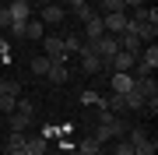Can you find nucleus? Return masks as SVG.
Returning a JSON list of instances; mask_svg holds the SVG:
<instances>
[{
	"label": "nucleus",
	"mask_w": 158,
	"mask_h": 155,
	"mask_svg": "<svg viewBox=\"0 0 158 155\" xmlns=\"http://www.w3.org/2000/svg\"><path fill=\"white\" fill-rule=\"evenodd\" d=\"M102 109V123H98V131H95V141H109V138H123L127 134V127L123 120L113 113V109H106V106H98Z\"/></svg>",
	"instance_id": "nucleus-1"
},
{
	"label": "nucleus",
	"mask_w": 158,
	"mask_h": 155,
	"mask_svg": "<svg viewBox=\"0 0 158 155\" xmlns=\"http://www.w3.org/2000/svg\"><path fill=\"white\" fill-rule=\"evenodd\" d=\"M127 141L134 144V155H155V152H158V141L148 138L141 127H137V131H127Z\"/></svg>",
	"instance_id": "nucleus-2"
},
{
	"label": "nucleus",
	"mask_w": 158,
	"mask_h": 155,
	"mask_svg": "<svg viewBox=\"0 0 158 155\" xmlns=\"http://www.w3.org/2000/svg\"><path fill=\"white\" fill-rule=\"evenodd\" d=\"M91 46H95V57L102 60V67H106V63L109 60H113L116 57V53H119V39H116V35H102V39H95V42H91Z\"/></svg>",
	"instance_id": "nucleus-3"
},
{
	"label": "nucleus",
	"mask_w": 158,
	"mask_h": 155,
	"mask_svg": "<svg viewBox=\"0 0 158 155\" xmlns=\"http://www.w3.org/2000/svg\"><path fill=\"white\" fill-rule=\"evenodd\" d=\"M42 57H49L53 63H56V60H67V50H63V39H60V35H42Z\"/></svg>",
	"instance_id": "nucleus-4"
},
{
	"label": "nucleus",
	"mask_w": 158,
	"mask_h": 155,
	"mask_svg": "<svg viewBox=\"0 0 158 155\" xmlns=\"http://www.w3.org/2000/svg\"><path fill=\"white\" fill-rule=\"evenodd\" d=\"M63 18H67V7H63V4H56V0H53V4H46V7H42V14H39V21H42V25H60Z\"/></svg>",
	"instance_id": "nucleus-5"
},
{
	"label": "nucleus",
	"mask_w": 158,
	"mask_h": 155,
	"mask_svg": "<svg viewBox=\"0 0 158 155\" xmlns=\"http://www.w3.org/2000/svg\"><path fill=\"white\" fill-rule=\"evenodd\" d=\"M127 21H130L127 11H119V14H102V28H106L109 35H119V32L127 28Z\"/></svg>",
	"instance_id": "nucleus-6"
},
{
	"label": "nucleus",
	"mask_w": 158,
	"mask_h": 155,
	"mask_svg": "<svg viewBox=\"0 0 158 155\" xmlns=\"http://www.w3.org/2000/svg\"><path fill=\"white\" fill-rule=\"evenodd\" d=\"M134 74L130 71H113V92L116 95H127V92H134Z\"/></svg>",
	"instance_id": "nucleus-7"
},
{
	"label": "nucleus",
	"mask_w": 158,
	"mask_h": 155,
	"mask_svg": "<svg viewBox=\"0 0 158 155\" xmlns=\"http://www.w3.org/2000/svg\"><path fill=\"white\" fill-rule=\"evenodd\" d=\"M134 63H137V57H134V53H127V50H119L116 57H113V60L106 63V67H109V71H134Z\"/></svg>",
	"instance_id": "nucleus-8"
},
{
	"label": "nucleus",
	"mask_w": 158,
	"mask_h": 155,
	"mask_svg": "<svg viewBox=\"0 0 158 155\" xmlns=\"http://www.w3.org/2000/svg\"><path fill=\"white\" fill-rule=\"evenodd\" d=\"M46 78H49L53 85H67V81H70V67H67V60H56V63L49 67V74H46Z\"/></svg>",
	"instance_id": "nucleus-9"
},
{
	"label": "nucleus",
	"mask_w": 158,
	"mask_h": 155,
	"mask_svg": "<svg viewBox=\"0 0 158 155\" xmlns=\"http://www.w3.org/2000/svg\"><path fill=\"white\" fill-rule=\"evenodd\" d=\"M7 120H11V131L25 134V131H28V127L35 123V116H25V113H18V109H14V113H7Z\"/></svg>",
	"instance_id": "nucleus-10"
},
{
	"label": "nucleus",
	"mask_w": 158,
	"mask_h": 155,
	"mask_svg": "<svg viewBox=\"0 0 158 155\" xmlns=\"http://www.w3.org/2000/svg\"><path fill=\"white\" fill-rule=\"evenodd\" d=\"M106 35V28H102V14L98 18H91V21H85V42H95Z\"/></svg>",
	"instance_id": "nucleus-11"
},
{
	"label": "nucleus",
	"mask_w": 158,
	"mask_h": 155,
	"mask_svg": "<svg viewBox=\"0 0 158 155\" xmlns=\"http://www.w3.org/2000/svg\"><path fill=\"white\" fill-rule=\"evenodd\" d=\"M42 35H46V25L39 18H28L25 21V39H42Z\"/></svg>",
	"instance_id": "nucleus-12"
},
{
	"label": "nucleus",
	"mask_w": 158,
	"mask_h": 155,
	"mask_svg": "<svg viewBox=\"0 0 158 155\" xmlns=\"http://www.w3.org/2000/svg\"><path fill=\"white\" fill-rule=\"evenodd\" d=\"M11 11V21H28L32 18V4H7Z\"/></svg>",
	"instance_id": "nucleus-13"
},
{
	"label": "nucleus",
	"mask_w": 158,
	"mask_h": 155,
	"mask_svg": "<svg viewBox=\"0 0 158 155\" xmlns=\"http://www.w3.org/2000/svg\"><path fill=\"white\" fill-rule=\"evenodd\" d=\"M49 67H53V60H49V57H42V53L32 60V74H35V78H46V74H49Z\"/></svg>",
	"instance_id": "nucleus-14"
},
{
	"label": "nucleus",
	"mask_w": 158,
	"mask_h": 155,
	"mask_svg": "<svg viewBox=\"0 0 158 155\" xmlns=\"http://www.w3.org/2000/svg\"><path fill=\"white\" fill-rule=\"evenodd\" d=\"M144 102H148V99H144L141 92H137V88L123 95V109H144Z\"/></svg>",
	"instance_id": "nucleus-15"
},
{
	"label": "nucleus",
	"mask_w": 158,
	"mask_h": 155,
	"mask_svg": "<svg viewBox=\"0 0 158 155\" xmlns=\"http://www.w3.org/2000/svg\"><path fill=\"white\" fill-rule=\"evenodd\" d=\"M25 152L28 155H46V138H28L25 134Z\"/></svg>",
	"instance_id": "nucleus-16"
},
{
	"label": "nucleus",
	"mask_w": 158,
	"mask_h": 155,
	"mask_svg": "<svg viewBox=\"0 0 158 155\" xmlns=\"http://www.w3.org/2000/svg\"><path fill=\"white\" fill-rule=\"evenodd\" d=\"M60 39H63V50H67V57H70V53H81V42H85L81 35L67 32V35H60Z\"/></svg>",
	"instance_id": "nucleus-17"
},
{
	"label": "nucleus",
	"mask_w": 158,
	"mask_h": 155,
	"mask_svg": "<svg viewBox=\"0 0 158 155\" xmlns=\"http://www.w3.org/2000/svg\"><path fill=\"white\" fill-rule=\"evenodd\" d=\"M81 67H85V74H98V71H102V60L95 57V53H85V57H81Z\"/></svg>",
	"instance_id": "nucleus-18"
},
{
	"label": "nucleus",
	"mask_w": 158,
	"mask_h": 155,
	"mask_svg": "<svg viewBox=\"0 0 158 155\" xmlns=\"http://www.w3.org/2000/svg\"><path fill=\"white\" fill-rule=\"evenodd\" d=\"M0 95H14V99H21V85L11 78H0Z\"/></svg>",
	"instance_id": "nucleus-19"
},
{
	"label": "nucleus",
	"mask_w": 158,
	"mask_h": 155,
	"mask_svg": "<svg viewBox=\"0 0 158 155\" xmlns=\"http://www.w3.org/2000/svg\"><path fill=\"white\" fill-rule=\"evenodd\" d=\"M74 18H77V21H91V18H98V7L95 4H81L77 11H74Z\"/></svg>",
	"instance_id": "nucleus-20"
},
{
	"label": "nucleus",
	"mask_w": 158,
	"mask_h": 155,
	"mask_svg": "<svg viewBox=\"0 0 158 155\" xmlns=\"http://www.w3.org/2000/svg\"><path fill=\"white\" fill-rule=\"evenodd\" d=\"M77 152H81V155H98V152H102V141H95V138H85Z\"/></svg>",
	"instance_id": "nucleus-21"
},
{
	"label": "nucleus",
	"mask_w": 158,
	"mask_h": 155,
	"mask_svg": "<svg viewBox=\"0 0 158 155\" xmlns=\"http://www.w3.org/2000/svg\"><path fill=\"white\" fill-rule=\"evenodd\" d=\"M98 11L102 14H119V11H127V7H123V0H102Z\"/></svg>",
	"instance_id": "nucleus-22"
},
{
	"label": "nucleus",
	"mask_w": 158,
	"mask_h": 155,
	"mask_svg": "<svg viewBox=\"0 0 158 155\" xmlns=\"http://www.w3.org/2000/svg\"><path fill=\"white\" fill-rule=\"evenodd\" d=\"M81 102H85V106H98V102H102V95L95 92V88H85V92H81Z\"/></svg>",
	"instance_id": "nucleus-23"
},
{
	"label": "nucleus",
	"mask_w": 158,
	"mask_h": 155,
	"mask_svg": "<svg viewBox=\"0 0 158 155\" xmlns=\"http://www.w3.org/2000/svg\"><path fill=\"white\" fill-rule=\"evenodd\" d=\"M21 144H25V134H18V131L7 134V152H11V148H21Z\"/></svg>",
	"instance_id": "nucleus-24"
},
{
	"label": "nucleus",
	"mask_w": 158,
	"mask_h": 155,
	"mask_svg": "<svg viewBox=\"0 0 158 155\" xmlns=\"http://www.w3.org/2000/svg\"><path fill=\"white\" fill-rule=\"evenodd\" d=\"M18 113H25V116H35V102H28V99H18Z\"/></svg>",
	"instance_id": "nucleus-25"
},
{
	"label": "nucleus",
	"mask_w": 158,
	"mask_h": 155,
	"mask_svg": "<svg viewBox=\"0 0 158 155\" xmlns=\"http://www.w3.org/2000/svg\"><path fill=\"white\" fill-rule=\"evenodd\" d=\"M113 155H134V144H130L127 138H119V144L113 148Z\"/></svg>",
	"instance_id": "nucleus-26"
},
{
	"label": "nucleus",
	"mask_w": 158,
	"mask_h": 155,
	"mask_svg": "<svg viewBox=\"0 0 158 155\" xmlns=\"http://www.w3.org/2000/svg\"><path fill=\"white\" fill-rule=\"evenodd\" d=\"M14 106H18L14 95H0V109H4V113H14Z\"/></svg>",
	"instance_id": "nucleus-27"
},
{
	"label": "nucleus",
	"mask_w": 158,
	"mask_h": 155,
	"mask_svg": "<svg viewBox=\"0 0 158 155\" xmlns=\"http://www.w3.org/2000/svg\"><path fill=\"white\" fill-rule=\"evenodd\" d=\"M7 28H11V35H14V39H25V21H11Z\"/></svg>",
	"instance_id": "nucleus-28"
},
{
	"label": "nucleus",
	"mask_w": 158,
	"mask_h": 155,
	"mask_svg": "<svg viewBox=\"0 0 158 155\" xmlns=\"http://www.w3.org/2000/svg\"><path fill=\"white\" fill-rule=\"evenodd\" d=\"M0 60H4V63L11 60V42H7V39H0Z\"/></svg>",
	"instance_id": "nucleus-29"
},
{
	"label": "nucleus",
	"mask_w": 158,
	"mask_h": 155,
	"mask_svg": "<svg viewBox=\"0 0 158 155\" xmlns=\"http://www.w3.org/2000/svg\"><path fill=\"white\" fill-rule=\"evenodd\" d=\"M7 25H11V11H7V7H0V28H7Z\"/></svg>",
	"instance_id": "nucleus-30"
},
{
	"label": "nucleus",
	"mask_w": 158,
	"mask_h": 155,
	"mask_svg": "<svg viewBox=\"0 0 158 155\" xmlns=\"http://www.w3.org/2000/svg\"><path fill=\"white\" fill-rule=\"evenodd\" d=\"M81 4H88V0H67V4H63V7H70V11H77Z\"/></svg>",
	"instance_id": "nucleus-31"
},
{
	"label": "nucleus",
	"mask_w": 158,
	"mask_h": 155,
	"mask_svg": "<svg viewBox=\"0 0 158 155\" xmlns=\"http://www.w3.org/2000/svg\"><path fill=\"white\" fill-rule=\"evenodd\" d=\"M141 4H148V0H123V7L130 11V7H141Z\"/></svg>",
	"instance_id": "nucleus-32"
},
{
	"label": "nucleus",
	"mask_w": 158,
	"mask_h": 155,
	"mask_svg": "<svg viewBox=\"0 0 158 155\" xmlns=\"http://www.w3.org/2000/svg\"><path fill=\"white\" fill-rule=\"evenodd\" d=\"M7 155H28V152H25V144H21V148H11Z\"/></svg>",
	"instance_id": "nucleus-33"
},
{
	"label": "nucleus",
	"mask_w": 158,
	"mask_h": 155,
	"mask_svg": "<svg viewBox=\"0 0 158 155\" xmlns=\"http://www.w3.org/2000/svg\"><path fill=\"white\" fill-rule=\"evenodd\" d=\"M11 4H32V0H11Z\"/></svg>",
	"instance_id": "nucleus-34"
},
{
	"label": "nucleus",
	"mask_w": 158,
	"mask_h": 155,
	"mask_svg": "<svg viewBox=\"0 0 158 155\" xmlns=\"http://www.w3.org/2000/svg\"><path fill=\"white\" fill-rule=\"evenodd\" d=\"M39 4H42V7H46V4H53V0H39Z\"/></svg>",
	"instance_id": "nucleus-35"
},
{
	"label": "nucleus",
	"mask_w": 158,
	"mask_h": 155,
	"mask_svg": "<svg viewBox=\"0 0 158 155\" xmlns=\"http://www.w3.org/2000/svg\"><path fill=\"white\" fill-rule=\"evenodd\" d=\"M70 155H81V152H70Z\"/></svg>",
	"instance_id": "nucleus-36"
},
{
	"label": "nucleus",
	"mask_w": 158,
	"mask_h": 155,
	"mask_svg": "<svg viewBox=\"0 0 158 155\" xmlns=\"http://www.w3.org/2000/svg\"><path fill=\"white\" fill-rule=\"evenodd\" d=\"M0 63H4V60H0Z\"/></svg>",
	"instance_id": "nucleus-37"
}]
</instances>
